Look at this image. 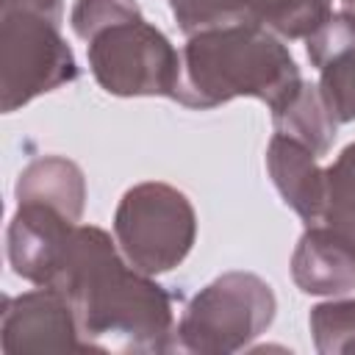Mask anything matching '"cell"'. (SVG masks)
<instances>
[{
	"label": "cell",
	"instance_id": "obj_1",
	"mask_svg": "<svg viewBox=\"0 0 355 355\" xmlns=\"http://www.w3.org/2000/svg\"><path fill=\"white\" fill-rule=\"evenodd\" d=\"M50 286L69 300L86 349H175L169 291L139 272L103 227L75 225Z\"/></svg>",
	"mask_w": 355,
	"mask_h": 355
},
{
	"label": "cell",
	"instance_id": "obj_2",
	"mask_svg": "<svg viewBox=\"0 0 355 355\" xmlns=\"http://www.w3.org/2000/svg\"><path fill=\"white\" fill-rule=\"evenodd\" d=\"M300 86V67L280 36L255 22H233L186 36L175 100L211 111L236 97H255L277 111Z\"/></svg>",
	"mask_w": 355,
	"mask_h": 355
},
{
	"label": "cell",
	"instance_id": "obj_3",
	"mask_svg": "<svg viewBox=\"0 0 355 355\" xmlns=\"http://www.w3.org/2000/svg\"><path fill=\"white\" fill-rule=\"evenodd\" d=\"M272 286L252 272H225L202 286L175 324V349L230 355L247 349L275 322Z\"/></svg>",
	"mask_w": 355,
	"mask_h": 355
},
{
	"label": "cell",
	"instance_id": "obj_4",
	"mask_svg": "<svg viewBox=\"0 0 355 355\" xmlns=\"http://www.w3.org/2000/svg\"><path fill=\"white\" fill-rule=\"evenodd\" d=\"M114 239L139 272L153 277L172 272L197 241L194 205L169 183H136L114 211Z\"/></svg>",
	"mask_w": 355,
	"mask_h": 355
},
{
	"label": "cell",
	"instance_id": "obj_5",
	"mask_svg": "<svg viewBox=\"0 0 355 355\" xmlns=\"http://www.w3.org/2000/svg\"><path fill=\"white\" fill-rule=\"evenodd\" d=\"M97 86L114 97H172L180 80V53L144 17L122 19L86 42Z\"/></svg>",
	"mask_w": 355,
	"mask_h": 355
},
{
	"label": "cell",
	"instance_id": "obj_6",
	"mask_svg": "<svg viewBox=\"0 0 355 355\" xmlns=\"http://www.w3.org/2000/svg\"><path fill=\"white\" fill-rule=\"evenodd\" d=\"M78 78V61L64 42L58 22L0 11V108L14 114L31 100L61 89Z\"/></svg>",
	"mask_w": 355,
	"mask_h": 355
},
{
	"label": "cell",
	"instance_id": "obj_7",
	"mask_svg": "<svg viewBox=\"0 0 355 355\" xmlns=\"http://www.w3.org/2000/svg\"><path fill=\"white\" fill-rule=\"evenodd\" d=\"M0 347L3 352L86 349L69 300L53 286H36L17 297H3Z\"/></svg>",
	"mask_w": 355,
	"mask_h": 355
},
{
	"label": "cell",
	"instance_id": "obj_8",
	"mask_svg": "<svg viewBox=\"0 0 355 355\" xmlns=\"http://www.w3.org/2000/svg\"><path fill=\"white\" fill-rule=\"evenodd\" d=\"M75 225V219L53 205L17 202L6 230V255L14 275L33 286H50Z\"/></svg>",
	"mask_w": 355,
	"mask_h": 355
},
{
	"label": "cell",
	"instance_id": "obj_9",
	"mask_svg": "<svg viewBox=\"0 0 355 355\" xmlns=\"http://www.w3.org/2000/svg\"><path fill=\"white\" fill-rule=\"evenodd\" d=\"M291 277L302 294L341 297L355 291V241L327 222L308 225L291 252Z\"/></svg>",
	"mask_w": 355,
	"mask_h": 355
},
{
	"label": "cell",
	"instance_id": "obj_10",
	"mask_svg": "<svg viewBox=\"0 0 355 355\" xmlns=\"http://www.w3.org/2000/svg\"><path fill=\"white\" fill-rule=\"evenodd\" d=\"M305 53L319 72V89L338 125L355 122V14L333 11L330 19L305 39Z\"/></svg>",
	"mask_w": 355,
	"mask_h": 355
},
{
	"label": "cell",
	"instance_id": "obj_11",
	"mask_svg": "<svg viewBox=\"0 0 355 355\" xmlns=\"http://www.w3.org/2000/svg\"><path fill=\"white\" fill-rule=\"evenodd\" d=\"M266 172L283 197V202L305 222L319 225L324 216V169L319 166V155L302 141L272 133L266 144Z\"/></svg>",
	"mask_w": 355,
	"mask_h": 355
},
{
	"label": "cell",
	"instance_id": "obj_12",
	"mask_svg": "<svg viewBox=\"0 0 355 355\" xmlns=\"http://www.w3.org/2000/svg\"><path fill=\"white\" fill-rule=\"evenodd\" d=\"M17 202H44L80 222L86 208L83 169L64 155H39L28 161L14 186Z\"/></svg>",
	"mask_w": 355,
	"mask_h": 355
},
{
	"label": "cell",
	"instance_id": "obj_13",
	"mask_svg": "<svg viewBox=\"0 0 355 355\" xmlns=\"http://www.w3.org/2000/svg\"><path fill=\"white\" fill-rule=\"evenodd\" d=\"M272 128L275 133L302 141L316 155H324L336 141L338 119L327 105L319 83L302 80V86L277 111H272Z\"/></svg>",
	"mask_w": 355,
	"mask_h": 355
},
{
	"label": "cell",
	"instance_id": "obj_14",
	"mask_svg": "<svg viewBox=\"0 0 355 355\" xmlns=\"http://www.w3.org/2000/svg\"><path fill=\"white\" fill-rule=\"evenodd\" d=\"M247 14L280 39H308L330 19L333 0H247Z\"/></svg>",
	"mask_w": 355,
	"mask_h": 355
},
{
	"label": "cell",
	"instance_id": "obj_15",
	"mask_svg": "<svg viewBox=\"0 0 355 355\" xmlns=\"http://www.w3.org/2000/svg\"><path fill=\"white\" fill-rule=\"evenodd\" d=\"M313 347L322 355H355V297L327 300L308 316Z\"/></svg>",
	"mask_w": 355,
	"mask_h": 355
},
{
	"label": "cell",
	"instance_id": "obj_16",
	"mask_svg": "<svg viewBox=\"0 0 355 355\" xmlns=\"http://www.w3.org/2000/svg\"><path fill=\"white\" fill-rule=\"evenodd\" d=\"M324 216L322 222L352 230L355 227V141H349L330 166H324Z\"/></svg>",
	"mask_w": 355,
	"mask_h": 355
},
{
	"label": "cell",
	"instance_id": "obj_17",
	"mask_svg": "<svg viewBox=\"0 0 355 355\" xmlns=\"http://www.w3.org/2000/svg\"><path fill=\"white\" fill-rule=\"evenodd\" d=\"M169 8L186 36L219 25L250 22L247 0H169Z\"/></svg>",
	"mask_w": 355,
	"mask_h": 355
},
{
	"label": "cell",
	"instance_id": "obj_18",
	"mask_svg": "<svg viewBox=\"0 0 355 355\" xmlns=\"http://www.w3.org/2000/svg\"><path fill=\"white\" fill-rule=\"evenodd\" d=\"M141 17V8L136 0H75L69 11V28L78 39L89 42L103 28Z\"/></svg>",
	"mask_w": 355,
	"mask_h": 355
},
{
	"label": "cell",
	"instance_id": "obj_19",
	"mask_svg": "<svg viewBox=\"0 0 355 355\" xmlns=\"http://www.w3.org/2000/svg\"><path fill=\"white\" fill-rule=\"evenodd\" d=\"M0 11H28V14H39L53 22H61L64 0H0Z\"/></svg>",
	"mask_w": 355,
	"mask_h": 355
},
{
	"label": "cell",
	"instance_id": "obj_20",
	"mask_svg": "<svg viewBox=\"0 0 355 355\" xmlns=\"http://www.w3.org/2000/svg\"><path fill=\"white\" fill-rule=\"evenodd\" d=\"M341 11H349V14H355V0H341Z\"/></svg>",
	"mask_w": 355,
	"mask_h": 355
},
{
	"label": "cell",
	"instance_id": "obj_21",
	"mask_svg": "<svg viewBox=\"0 0 355 355\" xmlns=\"http://www.w3.org/2000/svg\"><path fill=\"white\" fill-rule=\"evenodd\" d=\"M349 233H352V241H355V227H352V230H349Z\"/></svg>",
	"mask_w": 355,
	"mask_h": 355
}]
</instances>
